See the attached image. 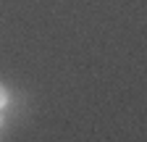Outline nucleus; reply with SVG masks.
<instances>
[{"label": "nucleus", "instance_id": "nucleus-1", "mask_svg": "<svg viewBox=\"0 0 147 142\" xmlns=\"http://www.w3.org/2000/svg\"><path fill=\"white\" fill-rule=\"evenodd\" d=\"M5 105H8V90H5L3 84H0V111H3Z\"/></svg>", "mask_w": 147, "mask_h": 142}, {"label": "nucleus", "instance_id": "nucleus-2", "mask_svg": "<svg viewBox=\"0 0 147 142\" xmlns=\"http://www.w3.org/2000/svg\"><path fill=\"white\" fill-rule=\"evenodd\" d=\"M0 126H3V113H0Z\"/></svg>", "mask_w": 147, "mask_h": 142}]
</instances>
